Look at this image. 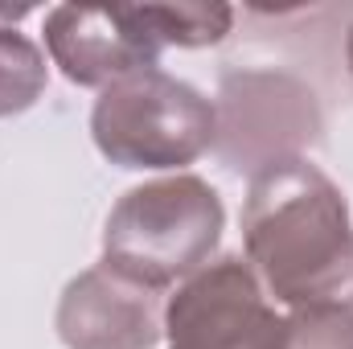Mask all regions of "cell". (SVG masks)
<instances>
[{
    "label": "cell",
    "instance_id": "cell-8",
    "mask_svg": "<svg viewBox=\"0 0 353 349\" xmlns=\"http://www.w3.org/2000/svg\"><path fill=\"white\" fill-rule=\"evenodd\" d=\"M46 90V54L17 33L12 25H0V119L29 111Z\"/></svg>",
    "mask_w": 353,
    "mask_h": 349
},
{
    "label": "cell",
    "instance_id": "cell-10",
    "mask_svg": "<svg viewBox=\"0 0 353 349\" xmlns=\"http://www.w3.org/2000/svg\"><path fill=\"white\" fill-rule=\"evenodd\" d=\"M345 62H350V74H353V25H350V37H345Z\"/></svg>",
    "mask_w": 353,
    "mask_h": 349
},
{
    "label": "cell",
    "instance_id": "cell-2",
    "mask_svg": "<svg viewBox=\"0 0 353 349\" xmlns=\"http://www.w3.org/2000/svg\"><path fill=\"white\" fill-rule=\"evenodd\" d=\"M230 25V4H58L46 17V50L70 83L103 90L128 74L157 70V58L169 46H218Z\"/></svg>",
    "mask_w": 353,
    "mask_h": 349
},
{
    "label": "cell",
    "instance_id": "cell-5",
    "mask_svg": "<svg viewBox=\"0 0 353 349\" xmlns=\"http://www.w3.org/2000/svg\"><path fill=\"white\" fill-rule=\"evenodd\" d=\"M218 107V148L230 169H263L271 161L300 157L321 136L316 94L292 74L247 70L222 83Z\"/></svg>",
    "mask_w": 353,
    "mask_h": 349
},
{
    "label": "cell",
    "instance_id": "cell-4",
    "mask_svg": "<svg viewBox=\"0 0 353 349\" xmlns=\"http://www.w3.org/2000/svg\"><path fill=\"white\" fill-rule=\"evenodd\" d=\"M94 148L119 169H185L218 140V107L165 70H140L99 90Z\"/></svg>",
    "mask_w": 353,
    "mask_h": 349
},
{
    "label": "cell",
    "instance_id": "cell-6",
    "mask_svg": "<svg viewBox=\"0 0 353 349\" xmlns=\"http://www.w3.org/2000/svg\"><path fill=\"white\" fill-rule=\"evenodd\" d=\"M279 325L263 283L239 255L205 263L165 304L169 349H263Z\"/></svg>",
    "mask_w": 353,
    "mask_h": 349
},
{
    "label": "cell",
    "instance_id": "cell-3",
    "mask_svg": "<svg viewBox=\"0 0 353 349\" xmlns=\"http://www.w3.org/2000/svg\"><path fill=\"white\" fill-rule=\"evenodd\" d=\"M226 210L210 181L189 173L128 189L103 226V263L161 292L201 271L222 243Z\"/></svg>",
    "mask_w": 353,
    "mask_h": 349
},
{
    "label": "cell",
    "instance_id": "cell-9",
    "mask_svg": "<svg viewBox=\"0 0 353 349\" xmlns=\"http://www.w3.org/2000/svg\"><path fill=\"white\" fill-rule=\"evenodd\" d=\"M263 349H353L350 304H308L279 317Z\"/></svg>",
    "mask_w": 353,
    "mask_h": 349
},
{
    "label": "cell",
    "instance_id": "cell-7",
    "mask_svg": "<svg viewBox=\"0 0 353 349\" xmlns=\"http://www.w3.org/2000/svg\"><path fill=\"white\" fill-rule=\"evenodd\" d=\"M54 325L66 349H152L165 337L157 292L107 263L66 283Z\"/></svg>",
    "mask_w": 353,
    "mask_h": 349
},
{
    "label": "cell",
    "instance_id": "cell-1",
    "mask_svg": "<svg viewBox=\"0 0 353 349\" xmlns=\"http://www.w3.org/2000/svg\"><path fill=\"white\" fill-rule=\"evenodd\" d=\"M247 263L288 308H353V222L345 193L308 157L271 161L251 173L243 201Z\"/></svg>",
    "mask_w": 353,
    "mask_h": 349
}]
</instances>
